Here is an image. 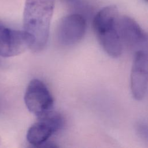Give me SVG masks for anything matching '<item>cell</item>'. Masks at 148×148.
Returning a JSON list of instances; mask_svg holds the SVG:
<instances>
[{
    "label": "cell",
    "mask_w": 148,
    "mask_h": 148,
    "mask_svg": "<svg viewBox=\"0 0 148 148\" xmlns=\"http://www.w3.org/2000/svg\"><path fill=\"white\" fill-rule=\"evenodd\" d=\"M145 1H147V0H145Z\"/></svg>",
    "instance_id": "9"
},
{
    "label": "cell",
    "mask_w": 148,
    "mask_h": 148,
    "mask_svg": "<svg viewBox=\"0 0 148 148\" xmlns=\"http://www.w3.org/2000/svg\"><path fill=\"white\" fill-rule=\"evenodd\" d=\"M120 14L117 8L109 5L101 9L93 20V28L97 39L105 52L113 58L119 57L123 45L119 31Z\"/></svg>",
    "instance_id": "2"
},
{
    "label": "cell",
    "mask_w": 148,
    "mask_h": 148,
    "mask_svg": "<svg viewBox=\"0 0 148 148\" xmlns=\"http://www.w3.org/2000/svg\"><path fill=\"white\" fill-rule=\"evenodd\" d=\"M54 0H25L23 12L24 31L30 38L34 51L43 50L47 45Z\"/></svg>",
    "instance_id": "1"
},
{
    "label": "cell",
    "mask_w": 148,
    "mask_h": 148,
    "mask_svg": "<svg viewBox=\"0 0 148 148\" xmlns=\"http://www.w3.org/2000/svg\"><path fill=\"white\" fill-rule=\"evenodd\" d=\"M30 38L23 30H15L0 23V56L18 55L30 48Z\"/></svg>",
    "instance_id": "7"
},
{
    "label": "cell",
    "mask_w": 148,
    "mask_h": 148,
    "mask_svg": "<svg viewBox=\"0 0 148 148\" xmlns=\"http://www.w3.org/2000/svg\"><path fill=\"white\" fill-rule=\"evenodd\" d=\"M119 31L123 45L134 53L147 52V35L138 23L127 16H120Z\"/></svg>",
    "instance_id": "5"
},
{
    "label": "cell",
    "mask_w": 148,
    "mask_h": 148,
    "mask_svg": "<svg viewBox=\"0 0 148 148\" xmlns=\"http://www.w3.org/2000/svg\"><path fill=\"white\" fill-rule=\"evenodd\" d=\"M24 102L28 110L37 117L53 110L54 100L46 86L35 79L29 83L24 95Z\"/></svg>",
    "instance_id": "4"
},
{
    "label": "cell",
    "mask_w": 148,
    "mask_h": 148,
    "mask_svg": "<svg viewBox=\"0 0 148 148\" xmlns=\"http://www.w3.org/2000/svg\"><path fill=\"white\" fill-rule=\"evenodd\" d=\"M86 28V20L82 15L78 13L67 15L60 20L57 26V41L64 46L75 45L82 39Z\"/></svg>",
    "instance_id": "6"
},
{
    "label": "cell",
    "mask_w": 148,
    "mask_h": 148,
    "mask_svg": "<svg viewBox=\"0 0 148 148\" xmlns=\"http://www.w3.org/2000/svg\"><path fill=\"white\" fill-rule=\"evenodd\" d=\"M37 121L28 130L27 140L34 147H43L49 143L47 140L64 125V119L57 112L51 110L37 117Z\"/></svg>",
    "instance_id": "3"
},
{
    "label": "cell",
    "mask_w": 148,
    "mask_h": 148,
    "mask_svg": "<svg viewBox=\"0 0 148 148\" xmlns=\"http://www.w3.org/2000/svg\"><path fill=\"white\" fill-rule=\"evenodd\" d=\"M146 51L134 53L131 72V89L132 97L137 101L142 100L147 90L148 61Z\"/></svg>",
    "instance_id": "8"
}]
</instances>
